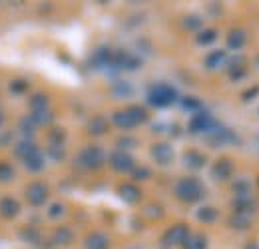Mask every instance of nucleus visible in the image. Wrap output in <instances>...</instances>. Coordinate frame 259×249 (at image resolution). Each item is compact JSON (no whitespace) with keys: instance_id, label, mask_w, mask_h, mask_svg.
I'll return each instance as SVG.
<instances>
[{"instance_id":"nucleus-1","label":"nucleus","mask_w":259,"mask_h":249,"mask_svg":"<svg viewBox=\"0 0 259 249\" xmlns=\"http://www.w3.org/2000/svg\"><path fill=\"white\" fill-rule=\"evenodd\" d=\"M112 120H114V124L118 126V128H122V130H132V128L144 124L148 120V112L142 106H130L126 110L114 112Z\"/></svg>"},{"instance_id":"nucleus-2","label":"nucleus","mask_w":259,"mask_h":249,"mask_svg":"<svg viewBox=\"0 0 259 249\" xmlns=\"http://www.w3.org/2000/svg\"><path fill=\"white\" fill-rule=\"evenodd\" d=\"M203 193H205V189L201 186V182L195 180V178H184V180H180L176 184V195H178V199H182L186 203L199 201L203 197Z\"/></svg>"},{"instance_id":"nucleus-3","label":"nucleus","mask_w":259,"mask_h":249,"mask_svg":"<svg viewBox=\"0 0 259 249\" xmlns=\"http://www.w3.org/2000/svg\"><path fill=\"white\" fill-rule=\"evenodd\" d=\"M176 100H178V92H176V88H171L169 84H156V86H152L150 92H148V102H150V106H154V108H167V106H171Z\"/></svg>"},{"instance_id":"nucleus-4","label":"nucleus","mask_w":259,"mask_h":249,"mask_svg":"<svg viewBox=\"0 0 259 249\" xmlns=\"http://www.w3.org/2000/svg\"><path fill=\"white\" fill-rule=\"evenodd\" d=\"M76 163L80 168H84V170H100L102 163H104V152H102V148H98V146L84 148L78 154V157H76Z\"/></svg>"},{"instance_id":"nucleus-5","label":"nucleus","mask_w":259,"mask_h":249,"mask_svg":"<svg viewBox=\"0 0 259 249\" xmlns=\"http://www.w3.org/2000/svg\"><path fill=\"white\" fill-rule=\"evenodd\" d=\"M190 235V229L186 223H176L171 225L162 237V243L165 247H176V245H184V241L188 239Z\"/></svg>"},{"instance_id":"nucleus-6","label":"nucleus","mask_w":259,"mask_h":249,"mask_svg":"<svg viewBox=\"0 0 259 249\" xmlns=\"http://www.w3.org/2000/svg\"><path fill=\"white\" fill-rule=\"evenodd\" d=\"M218 128L215 120L207 112H195L190 120V132L192 134H211Z\"/></svg>"},{"instance_id":"nucleus-7","label":"nucleus","mask_w":259,"mask_h":249,"mask_svg":"<svg viewBox=\"0 0 259 249\" xmlns=\"http://www.w3.org/2000/svg\"><path fill=\"white\" fill-rule=\"evenodd\" d=\"M48 195H50L48 186L42 184V182H34V184H30V186L26 187V199H28L30 205H36V208L42 205L48 199Z\"/></svg>"},{"instance_id":"nucleus-8","label":"nucleus","mask_w":259,"mask_h":249,"mask_svg":"<svg viewBox=\"0 0 259 249\" xmlns=\"http://www.w3.org/2000/svg\"><path fill=\"white\" fill-rule=\"evenodd\" d=\"M136 161H134V157L130 156L128 152H124V150H116L112 156H110V165H112V170H116V172H132L136 165H134Z\"/></svg>"},{"instance_id":"nucleus-9","label":"nucleus","mask_w":259,"mask_h":249,"mask_svg":"<svg viewBox=\"0 0 259 249\" xmlns=\"http://www.w3.org/2000/svg\"><path fill=\"white\" fill-rule=\"evenodd\" d=\"M150 154L156 159V163H160V165H167V163L174 161V148H171L169 144H165V142L154 144Z\"/></svg>"},{"instance_id":"nucleus-10","label":"nucleus","mask_w":259,"mask_h":249,"mask_svg":"<svg viewBox=\"0 0 259 249\" xmlns=\"http://www.w3.org/2000/svg\"><path fill=\"white\" fill-rule=\"evenodd\" d=\"M231 174H233V163H231L229 157L218 159V161L213 163V168H211V176H213V180H218V182H227V180L231 178Z\"/></svg>"},{"instance_id":"nucleus-11","label":"nucleus","mask_w":259,"mask_h":249,"mask_svg":"<svg viewBox=\"0 0 259 249\" xmlns=\"http://www.w3.org/2000/svg\"><path fill=\"white\" fill-rule=\"evenodd\" d=\"M112 66H116V68H120V70H136V68L140 66V60H138L134 54L122 50V52H116V54H114Z\"/></svg>"},{"instance_id":"nucleus-12","label":"nucleus","mask_w":259,"mask_h":249,"mask_svg":"<svg viewBox=\"0 0 259 249\" xmlns=\"http://www.w3.org/2000/svg\"><path fill=\"white\" fill-rule=\"evenodd\" d=\"M84 249H110V237L102 231H92L84 239Z\"/></svg>"},{"instance_id":"nucleus-13","label":"nucleus","mask_w":259,"mask_h":249,"mask_svg":"<svg viewBox=\"0 0 259 249\" xmlns=\"http://www.w3.org/2000/svg\"><path fill=\"white\" fill-rule=\"evenodd\" d=\"M118 195H120V199H124L126 203H138V201L142 199L140 187L134 186V184H122V186L118 187Z\"/></svg>"},{"instance_id":"nucleus-14","label":"nucleus","mask_w":259,"mask_h":249,"mask_svg":"<svg viewBox=\"0 0 259 249\" xmlns=\"http://www.w3.org/2000/svg\"><path fill=\"white\" fill-rule=\"evenodd\" d=\"M20 214V203L14 197H2L0 199V216L6 219L16 218Z\"/></svg>"},{"instance_id":"nucleus-15","label":"nucleus","mask_w":259,"mask_h":249,"mask_svg":"<svg viewBox=\"0 0 259 249\" xmlns=\"http://www.w3.org/2000/svg\"><path fill=\"white\" fill-rule=\"evenodd\" d=\"M245 42H247V34H245V30H241V28L231 30L229 36H227V46L231 50H241L245 46Z\"/></svg>"},{"instance_id":"nucleus-16","label":"nucleus","mask_w":259,"mask_h":249,"mask_svg":"<svg viewBox=\"0 0 259 249\" xmlns=\"http://www.w3.org/2000/svg\"><path fill=\"white\" fill-rule=\"evenodd\" d=\"M184 163L190 168V170H201L205 165V156L195 152V150H190L184 154Z\"/></svg>"},{"instance_id":"nucleus-17","label":"nucleus","mask_w":259,"mask_h":249,"mask_svg":"<svg viewBox=\"0 0 259 249\" xmlns=\"http://www.w3.org/2000/svg\"><path fill=\"white\" fill-rule=\"evenodd\" d=\"M108 120L104 118V116H94L90 122H88V132L92 134V136H102V134H106L108 132Z\"/></svg>"},{"instance_id":"nucleus-18","label":"nucleus","mask_w":259,"mask_h":249,"mask_svg":"<svg viewBox=\"0 0 259 249\" xmlns=\"http://www.w3.org/2000/svg\"><path fill=\"white\" fill-rule=\"evenodd\" d=\"M182 247L184 249H207V237L201 235V233H190Z\"/></svg>"},{"instance_id":"nucleus-19","label":"nucleus","mask_w":259,"mask_h":249,"mask_svg":"<svg viewBox=\"0 0 259 249\" xmlns=\"http://www.w3.org/2000/svg\"><path fill=\"white\" fill-rule=\"evenodd\" d=\"M226 60H227V54L224 50H213V52H209V54L205 56V66H207L209 70H218Z\"/></svg>"},{"instance_id":"nucleus-20","label":"nucleus","mask_w":259,"mask_h":249,"mask_svg":"<svg viewBox=\"0 0 259 249\" xmlns=\"http://www.w3.org/2000/svg\"><path fill=\"white\" fill-rule=\"evenodd\" d=\"M14 152H16V156L24 161V159H28L30 156H34V154L38 152V148H36V144H32L30 140H22V142L16 146Z\"/></svg>"},{"instance_id":"nucleus-21","label":"nucleus","mask_w":259,"mask_h":249,"mask_svg":"<svg viewBox=\"0 0 259 249\" xmlns=\"http://www.w3.org/2000/svg\"><path fill=\"white\" fill-rule=\"evenodd\" d=\"M74 239V233L70 231V227H58L56 231H54V235H52V241L56 243V245H68L70 241Z\"/></svg>"},{"instance_id":"nucleus-22","label":"nucleus","mask_w":259,"mask_h":249,"mask_svg":"<svg viewBox=\"0 0 259 249\" xmlns=\"http://www.w3.org/2000/svg\"><path fill=\"white\" fill-rule=\"evenodd\" d=\"M112 58H114V52L110 48H100L94 54L92 62L96 64V66H108V64H112Z\"/></svg>"},{"instance_id":"nucleus-23","label":"nucleus","mask_w":259,"mask_h":249,"mask_svg":"<svg viewBox=\"0 0 259 249\" xmlns=\"http://www.w3.org/2000/svg\"><path fill=\"white\" fill-rule=\"evenodd\" d=\"M24 165H26V170H30V172H42L44 170V157L40 152H36L34 156H30L28 159H24Z\"/></svg>"},{"instance_id":"nucleus-24","label":"nucleus","mask_w":259,"mask_h":249,"mask_svg":"<svg viewBox=\"0 0 259 249\" xmlns=\"http://www.w3.org/2000/svg\"><path fill=\"white\" fill-rule=\"evenodd\" d=\"M229 223H231V227H235V229H247L249 227V223H251V219L247 214H233L231 219H229Z\"/></svg>"},{"instance_id":"nucleus-25","label":"nucleus","mask_w":259,"mask_h":249,"mask_svg":"<svg viewBox=\"0 0 259 249\" xmlns=\"http://www.w3.org/2000/svg\"><path fill=\"white\" fill-rule=\"evenodd\" d=\"M30 108L32 112H42V110H48V96L46 94H36L30 98Z\"/></svg>"},{"instance_id":"nucleus-26","label":"nucleus","mask_w":259,"mask_h":249,"mask_svg":"<svg viewBox=\"0 0 259 249\" xmlns=\"http://www.w3.org/2000/svg\"><path fill=\"white\" fill-rule=\"evenodd\" d=\"M215 38H218V30H213V28H207V30H201L199 34H197V44H201V46H207V44L215 42Z\"/></svg>"},{"instance_id":"nucleus-27","label":"nucleus","mask_w":259,"mask_h":249,"mask_svg":"<svg viewBox=\"0 0 259 249\" xmlns=\"http://www.w3.org/2000/svg\"><path fill=\"white\" fill-rule=\"evenodd\" d=\"M32 122L36 126H46V124H50L52 120H54V116L48 112V110H42V112H32Z\"/></svg>"},{"instance_id":"nucleus-28","label":"nucleus","mask_w":259,"mask_h":249,"mask_svg":"<svg viewBox=\"0 0 259 249\" xmlns=\"http://www.w3.org/2000/svg\"><path fill=\"white\" fill-rule=\"evenodd\" d=\"M215 218H218V212L213 208H201L197 212V219L203 223H211V221H215Z\"/></svg>"},{"instance_id":"nucleus-29","label":"nucleus","mask_w":259,"mask_h":249,"mask_svg":"<svg viewBox=\"0 0 259 249\" xmlns=\"http://www.w3.org/2000/svg\"><path fill=\"white\" fill-rule=\"evenodd\" d=\"M14 178V168L8 161H0V182H10Z\"/></svg>"},{"instance_id":"nucleus-30","label":"nucleus","mask_w":259,"mask_h":249,"mask_svg":"<svg viewBox=\"0 0 259 249\" xmlns=\"http://www.w3.org/2000/svg\"><path fill=\"white\" fill-rule=\"evenodd\" d=\"M182 106L186 110H199L201 108V102L197 98H194V96H186V98H182Z\"/></svg>"},{"instance_id":"nucleus-31","label":"nucleus","mask_w":259,"mask_h":249,"mask_svg":"<svg viewBox=\"0 0 259 249\" xmlns=\"http://www.w3.org/2000/svg\"><path fill=\"white\" fill-rule=\"evenodd\" d=\"M28 90V82L26 80H12L10 82V92L14 94H22Z\"/></svg>"},{"instance_id":"nucleus-32","label":"nucleus","mask_w":259,"mask_h":249,"mask_svg":"<svg viewBox=\"0 0 259 249\" xmlns=\"http://www.w3.org/2000/svg\"><path fill=\"white\" fill-rule=\"evenodd\" d=\"M64 138H66L64 130H60V128H56V130H52V132H50V142H52L54 146H62Z\"/></svg>"},{"instance_id":"nucleus-33","label":"nucleus","mask_w":259,"mask_h":249,"mask_svg":"<svg viewBox=\"0 0 259 249\" xmlns=\"http://www.w3.org/2000/svg\"><path fill=\"white\" fill-rule=\"evenodd\" d=\"M34 128H36V124L32 122V118H24V120L20 122V130H22L24 136H32Z\"/></svg>"},{"instance_id":"nucleus-34","label":"nucleus","mask_w":259,"mask_h":249,"mask_svg":"<svg viewBox=\"0 0 259 249\" xmlns=\"http://www.w3.org/2000/svg\"><path fill=\"white\" fill-rule=\"evenodd\" d=\"M132 174H134V180H148L152 176V172L148 168H134Z\"/></svg>"},{"instance_id":"nucleus-35","label":"nucleus","mask_w":259,"mask_h":249,"mask_svg":"<svg viewBox=\"0 0 259 249\" xmlns=\"http://www.w3.org/2000/svg\"><path fill=\"white\" fill-rule=\"evenodd\" d=\"M64 205L62 203H54V205H50V210H48V216L52 219L60 218V216H64Z\"/></svg>"},{"instance_id":"nucleus-36","label":"nucleus","mask_w":259,"mask_h":249,"mask_svg":"<svg viewBox=\"0 0 259 249\" xmlns=\"http://www.w3.org/2000/svg\"><path fill=\"white\" fill-rule=\"evenodd\" d=\"M50 156L54 157V159H62L64 157V148L62 146H50Z\"/></svg>"},{"instance_id":"nucleus-37","label":"nucleus","mask_w":259,"mask_h":249,"mask_svg":"<svg viewBox=\"0 0 259 249\" xmlns=\"http://www.w3.org/2000/svg\"><path fill=\"white\" fill-rule=\"evenodd\" d=\"M186 28H190V30H194V28H197L199 26V18H195V16H190V18H186Z\"/></svg>"},{"instance_id":"nucleus-38","label":"nucleus","mask_w":259,"mask_h":249,"mask_svg":"<svg viewBox=\"0 0 259 249\" xmlns=\"http://www.w3.org/2000/svg\"><path fill=\"white\" fill-rule=\"evenodd\" d=\"M148 216H152V218H162V208H160V205H150V208H148Z\"/></svg>"},{"instance_id":"nucleus-39","label":"nucleus","mask_w":259,"mask_h":249,"mask_svg":"<svg viewBox=\"0 0 259 249\" xmlns=\"http://www.w3.org/2000/svg\"><path fill=\"white\" fill-rule=\"evenodd\" d=\"M126 146H136V140L134 138H122L118 142V148H126Z\"/></svg>"},{"instance_id":"nucleus-40","label":"nucleus","mask_w":259,"mask_h":249,"mask_svg":"<svg viewBox=\"0 0 259 249\" xmlns=\"http://www.w3.org/2000/svg\"><path fill=\"white\" fill-rule=\"evenodd\" d=\"M245 249H259V243H255V241H251V243H249V245H247Z\"/></svg>"},{"instance_id":"nucleus-41","label":"nucleus","mask_w":259,"mask_h":249,"mask_svg":"<svg viewBox=\"0 0 259 249\" xmlns=\"http://www.w3.org/2000/svg\"><path fill=\"white\" fill-rule=\"evenodd\" d=\"M2 122H4V116H2V112H0V126H2Z\"/></svg>"}]
</instances>
